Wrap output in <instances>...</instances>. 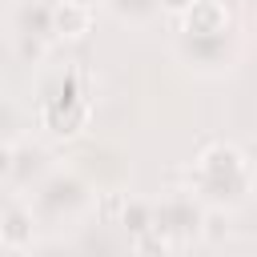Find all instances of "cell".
<instances>
[{
    "label": "cell",
    "instance_id": "cell-1",
    "mask_svg": "<svg viewBox=\"0 0 257 257\" xmlns=\"http://www.w3.org/2000/svg\"><path fill=\"white\" fill-rule=\"evenodd\" d=\"M189 193L201 205L213 209H241L253 193V161L241 145L233 141H213L197 153L189 169Z\"/></svg>",
    "mask_w": 257,
    "mask_h": 257
},
{
    "label": "cell",
    "instance_id": "cell-2",
    "mask_svg": "<svg viewBox=\"0 0 257 257\" xmlns=\"http://www.w3.org/2000/svg\"><path fill=\"white\" fill-rule=\"evenodd\" d=\"M40 128L56 141H76L92 120V76L80 68H64L52 84L40 88Z\"/></svg>",
    "mask_w": 257,
    "mask_h": 257
},
{
    "label": "cell",
    "instance_id": "cell-3",
    "mask_svg": "<svg viewBox=\"0 0 257 257\" xmlns=\"http://www.w3.org/2000/svg\"><path fill=\"white\" fill-rule=\"evenodd\" d=\"M92 201H96V189H92V181H88L76 165H52V169L32 185V193L24 197V205H28L32 217H36V225L76 221L80 213H88Z\"/></svg>",
    "mask_w": 257,
    "mask_h": 257
},
{
    "label": "cell",
    "instance_id": "cell-4",
    "mask_svg": "<svg viewBox=\"0 0 257 257\" xmlns=\"http://www.w3.org/2000/svg\"><path fill=\"white\" fill-rule=\"evenodd\" d=\"M173 52L193 72L221 76V72H233L237 68V60H241V36H237V28L217 32V36H177Z\"/></svg>",
    "mask_w": 257,
    "mask_h": 257
},
{
    "label": "cell",
    "instance_id": "cell-5",
    "mask_svg": "<svg viewBox=\"0 0 257 257\" xmlns=\"http://www.w3.org/2000/svg\"><path fill=\"white\" fill-rule=\"evenodd\" d=\"M201 213H205V205H201L189 189H169V193L153 205V229L165 233L173 245H189V241H197Z\"/></svg>",
    "mask_w": 257,
    "mask_h": 257
},
{
    "label": "cell",
    "instance_id": "cell-6",
    "mask_svg": "<svg viewBox=\"0 0 257 257\" xmlns=\"http://www.w3.org/2000/svg\"><path fill=\"white\" fill-rule=\"evenodd\" d=\"M233 28V8L225 0H193L177 16V36H217Z\"/></svg>",
    "mask_w": 257,
    "mask_h": 257
},
{
    "label": "cell",
    "instance_id": "cell-7",
    "mask_svg": "<svg viewBox=\"0 0 257 257\" xmlns=\"http://www.w3.org/2000/svg\"><path fill=\"white\" fill-rule=\"evenodd\" d=\"M12 32L20 44L32 40V48H40L44 40H52V0H16L12 8Z\"/></svg>",
    "mask_w": 257,
    "mask_h": 257
},
{
    "label": "cell",
    "instance_id": "cell-8",
    "mask_svg": "<svg viewBox=\"0 0 257 257\" xmlns=\"http://www.w3.org/2000/svg\"><path fill=\"white\" fill-rule=\"evenodd\" d=\"M0 245L12 249L16 257L36 245V217H32V209L24 201H12L4 209V217H0Z\"/></svg>",
    "mask_w": 257,
    "mask_h": 257
},
{
    "label": "cell",
    "instance_id": "cell-9",
    "mask_svg": "<svg viewBox=\"0 0 257 257\" xmlns=\"http://www.w3.org/2000/svg\"><path fill=\"white\" fill-rule=\"evenodd\" d=\"M92 28V8L80 0H52V40H80Z\"/></svg>",
    "mask_w": 257,
    "mask_h": 257
},
{
    "label": "cell",
    "instance_id": "cell-10",
    "mask_svg": "<svg viewBox=\"0 0 257 257\" xmlns=\"http://www.w3.org/2000/svg\"><path fill=\"white\" fill-rule=\"evenodd\" d=\"M229 237H233V209H213V205H205L197 241H205V245H221V241H229Z\"/></svg>",
    "mask_w": 257,
    "mask_h": 257
},
{
    "label": "cell",
    "instance_id": "cell-11",
    "mask_svg": "<svg viewBox=\"0 0 257 257\" xmlns=\"http://www.w3.org/2000/svg\"><path fill=\"white\" fill-rule=\"evenodd\" d=\"M173 249L177 245L165 233H157L153 225L141 229V233H133V257H173Z\"/></svg>",
    "mask_w": 257,
    "mask_h": 257
},
{
    "label": "cell",
    "instance_id": "cell-12",
    "mask_svg": "<svg viewBox=\"0 0 257 257\" xmlns=\"http://www.w3.org/2000/svg\"><path fill=\"white\" fill-rule=\"evenodd\" d=\"M116 20H128V24H145L153 12H157V0H100Z\"/></svg>",
    "mask_w": 257,
    "mask_h": 257
},
{
    "label": "cell",
    "instance_id": "cell-13",
    "mask_svg": "<svg viewBox=\"0 0 257 257\" xmlns=\"http://www.w3.org/2000/svg\"><path fill=\"white\" fill-rule=\"evenodd\" d=\"M116 225H124L128 233L149 229V225H153V205H149V201H133V197H124V205H120V213H116Z\"/></svg>",
    "mask_w": 257,
    "mask_h": 257
},
{
    "label": "cell",
    "instance_id": "cell-14",
    "mask_svg": "<svg viewBox=\"0 0 257 257\" xmlns=\"http://www.w3.org/2000/svg\"><path fill=\"white\" fill-rule=\"evenodd\" d=\"M20 128V108H16V100L12 96H4L0 92V141H12V133Z\"/></svg>",
    "mask_w": 257,
    "mask_h": 257
},
{
    "label": "cell",
    "instance_id": "cell-15",
    "mask_svg": "<svg viewBox=\"0 0 257 257\" xmlns=\"http://www.w3.org/2000/svg\"><path fill=\"white\" fill-rule=\"evenodd\" d=\"M20 257H76L68 245H60V241H36L32 249H24Z\"/></svg>",
    "mask_w": 257,
    "mask_h": 257
},
{
    "label": "cell",
    "instance_id": "cell-16",
    "mask_svg": "<svg viewBox=\"0 0 257 257\" xmlns=\"http://www.w3.org/2000/svg\"><path fill=\"white\" fill-rule=\"evenodd\" d=\"M16 173V145L12 141H0V185Z\"/></svg>",
    "mask_w": 257,
    "mask_h": 257
},
{
    "label": "cell",
    "instance_id": "cell-17",
    "mask_svg": "<svg viewBox=\"0 0 257 257\" xmlns=\"http://www.w3.org/2000/svg\"><path fill=\"white\" fill-rule=\"evenodd\" d=\"M189 4H193V0H157V8H161V12H169L173 20H177V16H181Z\"/></svg>",
    "mask_w": 257,
    "mask_h": 257
},
{
    "label": "cell",
    "instance_id": "cell-18",
    "mask_svg": "<svg viewBox=\"0 0 257 257\" xmlns=\"http://www.w3.org/2000/svg\"><path fill=\"white\" fill-rule=\"evenodd\" d=\"M0 257H16V253H12V249H4V245H0Z\"/></svg>",
    "mask_w": 257,
    "mask_h": 257
},
{
    "label": "cell",
    "instance_id": "cell-19",
    "mask_svg": "<svg viewBox=\"0 0 257 257\" xmlns=\"http://www.w3.org/2000/svg\"><path fill=\"white\" fill-rule=\"evenodd\" d=\"M80 4H88V8H92V4H100V0H80Z\"/></svg>",
    "mask_w": 257,
    "mask_h": 257
}]
</instances>
